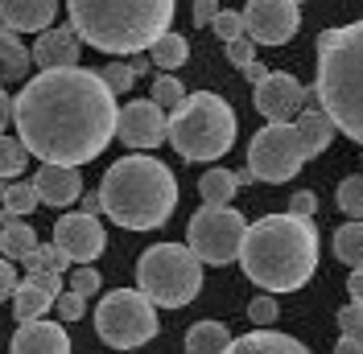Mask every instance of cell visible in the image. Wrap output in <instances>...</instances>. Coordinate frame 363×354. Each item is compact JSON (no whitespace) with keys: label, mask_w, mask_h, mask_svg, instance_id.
<instances>
[{"label":"cell","mask_w":363,"mask_h":354,"mask_svg":"<svg viewBox=\"0 0 363 354\" xmlns=\"http://www.w3.org/2000/svg\"><path fill=\"white\" fill-rule=\"evenodd\" d=\"M235 132H240V120L231 103L215 91L186 95L169 115V144L186 161H219L235 144Z\"/></svg>","instance_id":"cell-7"},{"label":"cell","mask_w":363,"mask_h":354,"mask_svg":"<svg viewBox=\"0 0 363 354\" xmlns=\"http://www.w3.org/2000/svg\"><path fill=\"white\" fill-rule=\"evenodd\" d=\"M227 62L240 70H248L252 62H256V42H252L248 33L244 38H235V42H227Z\"/></svg>","instance_id":"cell-35"},{"label":"cell","mask_w":363,"mask_h":354,"mask_svg":"<svg viewBox=\"0 0 363 354\" xmlns=\"http://www.w3.org/2000/svg\"><path fill=\"white\" fill-rule=\"evenodd\" d=\"M99 206L124 231H153L178 206V181L157 156H120L99 181Z\"/></svg>","instance_id":"cell-3"},{"label":"cell","mask_w":363,"mask_h":354,"mask_svg":"<svg viewBox=\"0 0 363 354\" xmlns=\"http://www.w3.org/2000/svg\"><path fill=\"white\" fill-rule=\"evenodd\" d=\"M38 202L42 198H38V185H33V181H13V185L0 181V206H4V215L21 219V215H29Z\"/></svg>","instance_id":"cell-28"},{"label":"cell","mask_w":363,"mask_h":354,"mask_svg":"<svg viewBox=\"0 0 363 354\" xmlns=\"http://www.w3.org/2000/svg\"><path fill=\"white\" fill-rule=\"evenodd\" d=\"M335 354H363V342H355V338H347V333H342L339 346H335Z\"/></svg>","instance_id":"cell-43"},{"label":"cell","mask_w":363,"mask_h":354,"mask_svg":"<svg viewBox=\"0 0 363 354\" xmlns=\"http://www.w3.org/2000/svg\"><path fill=\"white\" fill-rule=\"evenodd\" d=\"M21 264L29 268V272H62L70 260H67V251H62L58 244H38V247H33V251L21 260Z\"/></svg>","instance_id":"cell-30"},{"label":"cell","mask_w":363,"mask_h":354,"mask_svg":"<svg viewBox=\"0 0 363 354\" xmlns=\"http://www.w3.org/2000/svg\"><path fill=\"white\" fill-rule=\"evenodd\" d=\"M231 350V333L223 321H199L186 333V354H227Z\"/></svg>","instance_id":"cell-22"},{"label":"cell","mask_w":363,"mask_h":354,"mask_svg":"<svg viewBox=\"0 0 363 354\" xmlns=\"http://www.w3.org/2000/svg\"><path fill=\"white\" fill-rule=\"evenodd\" d=\"M215 17H219V4H215V0H194V25H199V29L211 25Z\"/></svg>","instance_id":"cell-41"},{"label":"cell","mask_w":363,"mask_h":354,"mask_svg":"<svg viewBox=\"0 0 363 354\" xmlns=\"http://www.w3.org/2000/svg\"><path fill=\"white\" fill-rule=\"evenodd\" d=\"M244 235L248 219L231 206H203L186 227V244L203 264H231L244 251Z\"/></svg>","instance_id":"cell-10"},{"label":"cell","mask_w":363,"mask_h":354,"mask_svg":"<svg viewBox=\"0 0 363 354\" xmlns=\"http://www.w3.org/2000/svg\"><path fill=\"white\" fill-rule=\"evenodd\" d=\"M314 95L335 128L363 144V21L318 33Z\"/></svg>","instance_id":"cell-5"},{"label":"cell","mask_w":363,"mask_h":354,"mask_svg":"<svg viewBox=\"0 0 363 354\" xmlns=\"http://www.w3.org/2000/svg\"><path fill=\"white\" fill-rule=\"evenodd\" d=\"M248 317L256 321V326H272V321H277V301H272V292L252 297L248 301Z\"/></svg>","instance_id":"cell-36"},{"label":"cell","mask_w":363,"mask_h":354,"mask_svg":"<svg viewBox=\"0 0 363 354\" xmlns=\"http://www.w3.org/2000/svg\"><path fill=\"white\" fill-rule=\"evenodd\" d=\"M17 285H21V280H17V268H13L9 260H4V256H0V301H13Z\"/></svg>","instance_id":"cell-39"},{"label":"cell","mask_w":363,"mask_h":354,"mask_svg":"<svg viewBox=\"0 0 363 354\" xmlns=\"http://www.w3.org/2000/svg\"><path fill=\"white\" fill-rule=\"evenodd\" d=\"M54 244L67 251V260H74V264H91V260L104 256L108 235H104V222L83 210V215H62V219L54 222Z\"/></svg>","instance_id":"cell-14"},{"label":"cell","mask_w":363,"mask_h":354,"mask_svg":"<svg viewBox=\"0 0 363 354\" xmlns=\"http://www.w3.org/2000/svg\"><path fill=\"white\" fill-rule=\"evenodd\" d=\"M83 301H87L83 292L67 288V292H62V297L54 301V309H58V317H62V321H79V317H83Z\"/></svg>","instance_id":"cell-37"},{"label":"cell","mask_w":363,"mask_h":354,"mask_svg":"<svg viewBox=\"0 0 363 354\" xmlns=\"http://www.w3.org/2000/svg\"><path fill=\"white\" fill-rule=\"evenodd\" d=\"M252 103H256V111H260L269 124L294 120V115H301L306 103H310V87H301V79H294L289 70H272L264 83H256Z\"/></svg>","instance_id":"cell-12"},{"label":"cell","mask_w":363,"mask_h":354,"mask_svg":"<svg viewBox=\"0 0 363 354\" xmlns=\"http://www.w3.org/2000/svg\"><path fill=\"white\" fill-rule=\"evenodd\" d=\"M116 136L128 149H157L161 140L169 136V115H165V108L157 99H133V103L120 108Z\"/></svg>","instance_id":"cell-13"},{"label":"cell","mask_w":363,"mask_h":354,"mask_svg":"<svg viewBox=\"0 0 363 354\" xmlns=\"http://www.w3.org/2000/svg\"><path fill=\"white\" fill-rule=\"evenodd\" d=\"M116 91L99 70L58 67L29 79L13 99V124L25 149L50 165H87L116 136Z\"/></svg>","instance_id":"cell-1"},{"label":"cell","mask_w":363,"mask_h":354,"mask_svg":"<svg viewBox=\"0 0 363 354\" xmlns=\"http://www.w3.org/2000/svg\"><path fill=\"white\" fill-rule=\"evenodd\" d=\"M70 25L104 54H140L169 33L178 0H67Z\"/></svg>","instance_id":"cell-4"},{"label":"cell","mask_w":363,"mask_h":354,"mask_svg":"<svg viewBox=\"0 0 363 354\" xmlns=\"http://www.w3.org/2000/svg\"><path fill=\"white\" fill-rule=\"evenodd\" d=\"M240 190V173L231 169H206L203 181H199V194H203V206H227Z\"/></svg>","instance_id":"cell-25"},{"label":"cell","mask_w":363,"mask_h":354,"mask_svg":"<svg viewBox=\"0 0 363 354\" xmlns=\"http://www.w3.org/2000/svg\"><path fill=\"white\" fill-rule=\"evenodd\" d=\"M153 99H157L161 108H178L182 99H186V91H182V83L178 79H174V74H169V70H161L157 79H153Z\"/></svg>","instance_id":"cell-32"},{"label":"cell","mask_w":363,"mask_h":354,"mask_svg":"<svg viewBox=\"0 0 363 354\" xmlns=\"http://www.w3.org/2000/svg\"><path fill=\"white\" fill-rule=\"evenodd\" d=\"M240 264H244V276L264 292H294L318 268V227L294 210L252 222Z\"/></svg>","instance_id":"cell-2"},{"label":"cell","mask_w":363,"mask_h":354,"mask_svg":"<svg viewBox=\"0 0 363 354\" xmlns=\"http://www.w3.org/2000/svg\"><path fill=\"white\" fill-rule=\"evenodd\" d=\"M70 288H74V292H83V297H91V292L99 288V272L83 264L79 272H74V276H70Z\"/></svg>","instance_id":"cell-38"},{"label":"cell","mask_w":363,"mask_h":354,"mask_svg":"<svg viewBox=\"0 0 363 354\" xmlns=\"http://www.w3.org/2000/svg\"><path fill=\"white\" fill-rule=\"evenodd\" d=\"M58 297H62V272H29L13 292V317L38 321L45 309H54Z\"/></svg>","instance_id":"cell-15"},{"label":"cell","mask_w":363,"mask_h":354,"mask_svg":"<svg viewBox=\"0 0 363 354\" xmlns=\"http://www.w3.org/2000/svg\"><path fill=\"white\" fill-rule=\"evenodd\" d=\"M104 74V83L116 91V95H124L128 87H136V70H133V62H108V67L99 70Z\"/></svg>","instance_id":"cell-33"},{"label":"cell","mask_w":363,"mask_h":354,"mask_svg":"<svg viewBox=\"0 0 363 354\" xmlns=\"http://www.w3.org/2000/svg\"><path fill=\"white\" fill-rule=\"evenodd\" d=\"M244 74H248L252 83H264V79H269V70H264V67H256V62H252V67L244 70Z\"/></svg>","instance_id":"cell-45"},{"label":"cell","mask_w":363,"mask_h":354,"mask_svg":"<svg viewBox=\"0 0 363 354\" xmlns=\"http://www.w3.org/2000/svg\"><path fill=\"white\" fill-rule=\"evenodd\" d=\"M335 256H339L347 268L363 264V219L342 222L339 231H335Z\"/></svg>","instance_id":"cell-27"},{"label":"cell","mask_w":363,"mask_h":354,"mask_svg":"<svg viewBox=\"0 0 363 354\" xmlns=\"http://www.w3.org/2000/svg\"><path fill=\"white\" fill-rule=\"evenodd\" d=\"M33 185H38V198L45 206H70V202L83 194V177H79V165H50L42 161V169L33 177Z\"/></svg>","instance_id":"cell-17"},{"label":"cell","mask_w":363,"mask_h":354,"mask_svg":"<svg viewBox=\"0 0 363 354\" xmlns=\"http://www.w3.org/2000/svg\"><path fill=\"white\" fill-rule=\"evenodd\" d=\"M289 210H294V215H306V219H310V215L318 210V198L310 194V190H297L294 202H289Z\"/></svg>","instance_id":"cell-40"},{"label":"cell","mask_w":363,"mask_h":354,"mask_svg":"<svg viewBox=\"0 0 363 354\" xmlns=\"http://www.w3.org/2000/svg\"><path fill=\"white\" fill-rule=\"evenodd\" d=\"M29 67H33V50H25L17 29L0 21V74H4V83H21Z\"/></svg>","instance_id":"cell-21"},{"label":"cell","mask_w":363,"mask_h":354,"mask_svg":"<svg viewBox=\"0 0 363 354\" xmlns=\"http://www.w3.org/2000/svg\"><path fill=\"white\" fill-rule=\"evenodd\" d=\"M335 140V120L326 111H301V120H277L264 124L248 144V169L260 181H289V177L314 161Z\"/></svg>","instance_id":"cell-6"},{"label":"cell","mask_w":363,"mask_h":354,"mask_svg":"<svg viewBox=\"0 0 363 354\" xmlns=\"http://www.w3.org/2000/svg\"><path fill=\"white\" fill-rule=\"evenodd\" d=\"M79 54H83V38L70 29H42L38 42H33V62L42 70H58V67H79Z\"/></svg>","instance_id":"cell-16"},{"label":"cell","mask_w":363,"mask_h":354,"mask_svg":"<svg viewBox=\"0 0 363 354\" xmlns=\"http://www.w3.org/2000/svg\"><path fill=\"white\" fill-rule=\"evenodd\" d=\"M136 288L161 305V309H182L199 297L203 288V260L190 251V244H157L136 260Z\"/></svg>","instance_id":"cell-8"},{"label":"cell","mask_w":363,"mask_h":354,"mask_svg":"<svg viewBox=\"0 0 363 354\" xmlns=\"http://www.w3.org/2000/svg\"><path fill=\"white\" fill-rule=\"evenodd\" d=\"M0 219H4V206H0Z\"/></svg>","instance_id":"cell-46"},{"label":"cell","mask_w":363,"mask_h":354,"mask_svg":"<svg viewBox=\"0 0 363 354\" xmlns=\"http://www.w3.org/2000/svg\"><path fill=\"white\" fill-rule=\"evenodd\" d=\"M211 29H215L223 42H235V38L248 33V29H244V13H235V8H219V17L211 21Z\"/></svg>","instance_id":"cell-34"},{"label":"cell","mask_w":363,"mask_h":354,"mask_svg":"<svg viewBox=\"0 0 363 354\" xmlns=\"http://www.w3.org/2000/svg\"><path fill=\"white\" fill-rule=\"evenodd\" d=\"M13 354H70L67 330L58 321H21V330L13 333Z\"/></svg>","instance_id":"cell-18"},{"label":"cell","mask_w":363,"mask_h":354,"mask_svg":"<svg viewBox=\"0 0 363 354\" xmlns=\"http://www.w3.org/2000/svg\"><path fill=\"white\" fill-rule=\"evenodd\" d=\"M149 58H153V67H161V70H169V74H174L178 67L190 62V42H186L182 33L169 29V33H161L157 42L149 45Z\"/></svg>","instance_id":"cell-23"},{"label":"cell","mask_w":363,"mask_h":354,"mask_svg":"<svg viewBox=\"0 0 363 354\" xmlns=\"http://www.w3.org/2000/svg\"><path fill=\"white\" fill-rule=\"evenodd\" d=\"M339 210L347 219H363V173L342 177L339 185Z\"/></svg>","instance_id":"cell-31"},{"label":"cell","mask_w":363,"mask_h":354,"mask_svg":"<svg viewBox=\"0 0 363 354\" xmlns=\"http://www.w3.org/2000/svg\"><path fill=\"white\" fill-rule=\"evenodd\" d=\"M153 67V58H149V50H140V54H133V70H136V79L145 74V70Z\"/></svg>","instance_id":"cell-44"},{"label":"cell","mask_w":363,"mask_h":354,"mask_svg":"<svg viewBox=\"0 0 363 354\" xmlns=\"http://www.w3.org/2000/svg\"><path fill=\"white\" fill-rule=\"evenodd\" d=\"M227 354H310L297 338L289 333H272V330H256V333H244L231 342Z\"/></svg>","instance_id":"cell-20"},{"label":"cell","mask_w":363,"mask_h":354,"mask_svg":"<svg viewBox=\"0 0 363 354\" xmlns=\"http://www.w3.org/2000/svg\"><path fill=\"white\" fill-rule=\"evenodd\" d=\"M9 120H13V99H9V91L0 87V132H4Z\"/></svg>","instance_id":"cell-42"},{"label":"cell","mask_w":363,"mask_h":354,"mask_svg":"<svg viewBox=\"0 0 363 354\" xmlns=\"http://www.w3.org/2000/svg\"><path fill=\"white\" fill-rule=\"evenodd\" d=\"M33 247H38V235H33L29 222H21V219L4 222V231H0V256L4 260H25Z\"/></svg>","instance_id":"cell-26"},{"label":"cell","mask_w":363,"mask_h":354,"mask_svg":"<svg viewBox=\"0 0 363 354\" xmlns=\"http://www.w3.org/2000/svg\"><path fill=\"white\" fill-rule=\"evenodd\" d=\"M25 165H29L25 140H13V136L0 132V181H4V177H21Z\"/></svg>","instance_id":"cell-29"},{"label":"cell","mask_w":363,"mask_h":354,"mask_svg":"<svg viewBox=\"0 0 363 354\" xmlns=\"http://www.w3.org/2000/svg\"><path fill=\"white\" fill-rule=\"evenodd\" d=\"M301 4L297 0H248L244 4V29L256 45H285L294 42L301 25Z\"/></svg>","instance_id":"cell-11"},{"label":"cell","mask_w":363,"mask_h":354,"mask_svg":"<svg viewBox=\"0 0 363 354\" xmlns=\"http://www.w3.org/2000/svg\"><path fill=\"white\" fill-rule=\"evenodd\" d=\"M297 4H306V0H297Z\"/></svg>","instance_id":"cell-47"},{"label":"cell","mask_w":363,"mask_h":354,"mask_svg":"<svg viewBox=\"0 0 363 354\" xmlns=\"http://www.w3.org/2000/svg\"><path fill=\"white\" fill-rule=\"evenodd\" d=\"M347 292H351V305H347V309H339V333H347V338L363 342V264L351 272Z\"/></svg>","instance_id":"cell-24"},{"label":"cell","mask_w":363,"mask_h":354,"mask_svg":"<svg viewBox=\"0 0 363 354\" xmlns=\"http://www.w3.org/2000/svg\"><path fill=\"white\" fill-rule=\"evenodd\" d=\"M58 17V0H0V21L17 33H42Z\"/></svg>","instance_id":"cell-19"},{"label":"cell","mask_w":363,"mask_h":354,"mask_svg":"<svg viewBox=\"0 0 363 354\" xmlns=\"http://www.w3.org/2000/svg\"><path fill=\"white\" fill-rule=\"evenodd\" d=\"M95 333L112 350H136L157 338V305L140 288H116L95 309Z\"/></svg>","instance_id":"cell-9"}]
</instances>
